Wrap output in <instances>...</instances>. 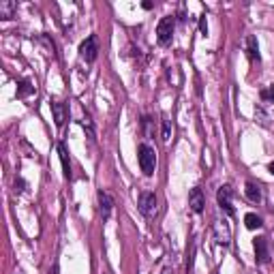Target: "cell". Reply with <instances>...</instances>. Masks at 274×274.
Instances as JSON below:
<instances>
[{
    "mask_svg": "<svg viewBox=\"0 0 274 274\" xmlns=\"http://www.w3.org/2000/svg\"><path fill=\"white\" fill-rule=\"evenodd\" d=\"M232 197H234V189L229 184H223L221 189H219V193H217L219 206H221V210L227 214V217H234V214H236V208H234V203H232Z\"/></svg>",
    "mask_w": 274,
    "mask_h": 274,
    "instance_id": "4",
    "label": "cell"
},
{
    "mask_svg": "<svg viewBox=\"0 0 274 274\" xmlns=\"http://www.w3.org/2000/svg\"><path fill=\"white\" fill-rule=\"evenodd\" d=\"M58 157H60V163H62V171H64V178H71V163H69V152H67V146L60 142L58 144Z\"/></svg>",
    "mask_w": 274,
    "mask_h": 274,
    "instance_id": "14",
    "label": "cell"
},
{
    "mask_svg": "<svg viewBox=\"0 0 274 274\" xmlns=\"http://www.w3.org/2000/svg\"><path fill=\"white\" fill-rule=\"evenodd\" d=\"M193 266H195V244L191 246V253H189V264H186V274H193Z\"/></svg>",
    "mask_w": 274,
    "mask_h": 274,
    "instance_id": "19",
    "label": "cell"
},
{
    "mask_svg": "<svg viewBox=\"0 0 274 274\" xmlns=\"http://www.w3.org/2000/svg\"><path fill=\"white\" fill-rule=\"evenodd\" d=\"M203 206H206V200H203V191L200 186H195V189H191L189 193V208L195 214H201L203 212Z\"/></svg>",
    "mask_w": 274,
    "mask_h": 274,
    "instance_id": "7",
    "label": "cell"
},
{
    "mask_svg": "<svg viewBox=\"0 0 274 274\" xmlns=\"http://www.w3.org/2000/svg\"><path fill=\"white\" fill-rule=\"evenodd\" d=\"M253 249H255V261L259 266H266L270 261V249H268V238L259 236L253 240Z\"/></svg>",
    "mask_w": 274,
    "mask_h": 274,
    "instance_id": "6",
    "label": "cell"
},
{
    "mask_svg": "<svg viewBox=\"0 0 274 274\" xmlns=\"http://www.w3.org/2000/svg\"><path fill=\"white\" fill-rule=\"evenodd\" d=\"M244 225H246V229L255 232V229H259L261 225H264V221H261V217H257L255 212H249V214L244 217Z\"/></svg>",
    "mask_w": 274,
    "mask_h": 274,
    "instance_id": "15",
    "label": "cell"
},
{
    "mask_svg": "<svg viewBox=\"0 0 274 274\" xmlns=\"http://www.w3.org/2000/svg\"><path fill=\"white\" fill-rule=\"evenodd\" d=\"M212 229H214V238H217V242L223 244V246H229V242H232V234H229L227 223H225V221H217L212 225Z\"/></svg>",
    "mask_w": 274,
    "mask_h": 274,
    "instance_id": "8",
    "label": "cell"
},
{
    "mask_svg": "<svg viewBox=\"0 0 274 274\" xmlns=\"http://www.w3.org/2000/svg\"><path fill=\"white\" fill-rule=\"evenodd\" d=\"M79 56H82L86 62H94L96 60V56H99V43H96L94 35L86 37V39L82 41V45H79Z\"/></svg>",
    "mask_w": 274,
    "mask_h": 274,
    "instance_id": "5",
    "label": "cell"
},
{
    "mask_svg": "<svg viewBox=\"0 0 274 274\" xmlns=\"http://www.w3.org/2000/svg\"><path fill=\"white\" fill-rule=\"evenodd\" d=\"M261 99L274 103V84H270V88H268V90H261Z\"/></svg>",
    "mask_w": 274,
    "mask_h": 274,
    "instance_id": "20",
    "label": "cell"
},
{
    "mask_svg": "<svg viewBox=\"0 0 274 274\" xmlns=\"http://www.w3.org/2000/svg\"><path fill=\"white\" fill-rule=\"evenodd\" d=\"M152 118H148V116H144L142 118V128H144V135L146 137H152Z\"/></svg>",
    "mask_w": 274,
    "mask_h": 274,
    "instance_id": "18",
    "label": "cell"
},
{
    "mask_svg": "<svg viewBox=\"0 0 274 274\" xmlns=\"http://www.w3.org/2000/svg\"><path fill=\"white\" fill-rule=\"evenodd\" d=\"M52 107V114H54V122H56V127H62L64 120H67V107L60 101H52L50 103Z\"/></svg>",
    "mask_w": 274,
    "mask_h": 274,
    "instance_id": "11",
    "label": "cell"
},
{
    "mask_svg": "<svg viewBox=\"0 0 274 274\" xmlns=\"http://www.w3.org/2000/svg\"><path fill=\"white\" fill-rule=\"evenodd\" d=\"M15 13H18V2H13V0H0V18L13 19Z\"/></svg>",
    "mask_w": 274,
    "mask_h": 274,
    "instance_id": "12",
    "label": "cell"
},
{
    "mask_svg": "<svg viewBox=\"0 0 274 274\" xmlns=\"http://www.w3.org/2000/svg\"><path fill=\"white\" fill-rule=\"evenodd\" d=\"M142 7H144V9H146V11H150V9H152V2H144V4H142Z\"/></svg>",
    "mask_w": 274,
    "mask_h": 274,
    "instance_id": "23",
    "label": "cell"
},
{
    "mask_svg": "<svg viewBox=\"0 0 274 274\" xmlns=\"http://www.w3.org/2000/svg\"><path fill=\"white\" fill-rule=\"evenodd\" d=\"M32 92H35V86H32L30 79H21V82L18 84V96L19 99H26V96H30Z\"/></svg>",
    "mask_w": 274,
    "mask_h": 274,
    "instance_id": "16",
    "label": "cell"
},
{
    "mask_svg": "<svg viewBox=\"0 0 274 274\" xmlns=\"http://www.w3.org/2000/svg\"><path fill=\"white\" fill-rule=\"evenodd\" d=\"M24 186H26L24 180H21V178H15V191H18V193H24Z\"/></svg>",
    "mask_w": 274,
    "mask_h": 274,
    "instance_id": "22",
    "label": "cell"
},
{
    "mask_svg": "<svg viewBox=\"0 0 274 274\" xmlns=\"http://www.w3.org/2000/svg\"><path fill=\"white\" fill-rule=\"evenodd\" d=\"M200 32L203 37L208 35V19H206V15H201V18H200Z\"/></svg>",
    "mask_w": 274,
    "mask_h": 274,
    "instance_id": "21",
    "label": "cell"
},
{
    "mask_svg": "<svg viewBox=\"0 0 274 274\" xmlns=\"http://www.w3.org/2000/svg\"><path fill=\"white\" fill-rule=\"evenodd\" d=\"M246 56H249L251 62H259L261 56H259V45H257V39L255 37H246Z\"/></svg>",
    "mask_w": 274,
    "mask_h": 274,
    "instance_id": "13",
    "label": "cell"
},
{
    "mask_svg": "<svg viewBox=\"0 0 274 274\" xmlns=\"http://www.w3.org/2000/svg\"><path fill=\"white\" fill-rule=\"evenodd\" d=\"M244 195H246V200L253 201V203H261V200H264V195H261V186L257 184V182H251V180L244 184Z\"/></svg>",
    "mask_w": 274,
    "mask_h": 274,
    "instance_id": "10",
    "label": "cell"
},
{
    "mask_svg": "<svg viewBox=\"0 0 274 274\" xmlns=\"http://www.w3.org/2000/svg\"><path fill=\"white\" fill-rule=\"evenodd\" d=\"M268 169H270V174L274 176V161H272V163H270V165H268Z\"/></svg>",
    "mask_w": 274,
    "mask_h": 274,
    "instance_id": "24",
    "label": "cell"
},
{
    "mask_svg": "<svg viewBox=\"0 0 274 274\" xmlns=\"http://www.w3.org/2000/svg\"><path fill=\"white\" fill-rule=\"evenodd\" d=\"M137 206H139V212H142L146 219L157 217V212H159V201H157V195H154L152 191H144V193H139V201H137Z\"/></svg>",
    "mask_w": 274,
    "mask_h": 274,
    "instance_id": "3",
    "label": "cell"
},
{
    "mask_svg": "<svg viewBox=\"0 0 274 274\" xmlns=\"http://www.w3.org/2000/svg\"><path fill=\"white\" fill-rule=\"evenodd\" d=\"M137 161H139V167H142L144 176H154V169H157V152H154L152 146L148 144H139L137 146Z\"/></svg>",
    "mask_w": 274,
    "mask_h": 274,
    "instance_id": "1",
    "label": "cell"
},
{
    "mask_svg": "<svg viewBox=\"0 0 274 274\" xmlns=\"http://www.w3.org/2000/svg\"><path fill=\"white\" fill-rule=\"evenodd\" d=\"M161 139H163L165 144L171 139V120L169 118H163V133H161Z\"/></svg>",
    "mask_w": 274,
    "mask_h": 274,
    "instance_id": "17",
    "label": "cell"
},
{
    "mask_svg": "<svg viewBox=\"0 0 274 274\" xmlns=\"http://www.w3.org/2000/svg\"><path fill=\"white\" fill-rule=\"evenodd\" d=\"M174 30H176V18L174 15H167V18H163L159 21L157 26V41L159 45H169L171 39H174Z\"/></svg>",
    "mask_w": 274,
    "mask_h": 274,
    "instance_id": "2",
    "label": "cell"
},
{
    "mask_svg": "<svg viewBox=\"0 0 274 274\" xmlns=\"http://www.w3.org/2000/svg\"><path fill=\"white\" fill-rule=\"evenodd\" d=\"M99 210H101V217H103V221L111 217V210H114V200H111L110 193L105 191H99Z\"/></svg>",
    "mask_w": 274,
    "mask_h": 274,
    "instance_id": "9",
    "label": "cell"
}]
</instances>
